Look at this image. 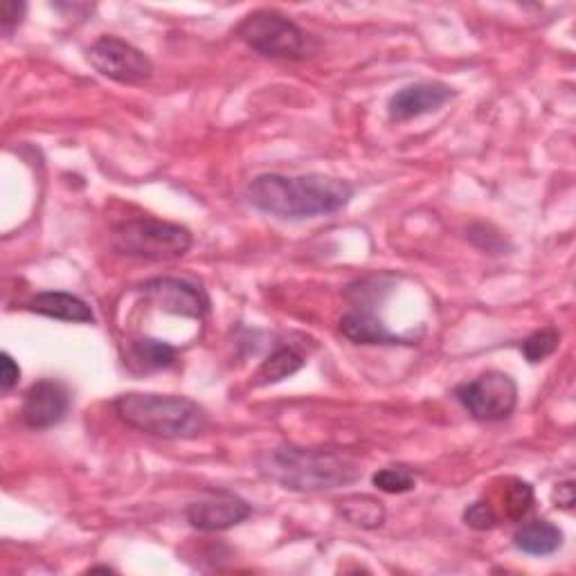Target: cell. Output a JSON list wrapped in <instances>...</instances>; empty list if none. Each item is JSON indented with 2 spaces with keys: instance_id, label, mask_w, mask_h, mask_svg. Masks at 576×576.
I'll use <instances>...</instances> for the list:
<instances>
[{
  "instance_id": "1",
  "label": "cell",
  "mask_w": 576,
  "mask_h": 576,
  "mask_svg": "<svg viewBox=\"0 0 576 576\" xmlns=\"http://www.w3.org/2000/svg\"><path fill=\"white\" fill-rule=\"evenodd\" d=\"M246 196L264 214L304 221L344 209L354 198V187L348 180L324 174H262L253 178Z\"/></svg>"
},
{
  "instance_id": "2",
  "label": "cell",
  "mask_w": 576,
  "mask_h": 576,
  "mask_svg": "<svg viewBox=\"0 0 576 576\" xmlns=\"http://www.w3.org/2000/svg\"><path fill=\"white\" fill-rule=\"evenodd\" d=\"M260 474L293 494H322L350 487L363 471L357 459L320 448L275 446L257 455Z\"/></svg>"
},
{
  "instance_id": "24",
  "label": "cell",
  "mask_w": 576,
  "mask_h": 576,
  "mask_svg": "<svg viewBox=\"0 0 576 576\" xmlns=\"http://www.w3.org/2000/svg\"><path fill=\"white\" fill-rule=\"evenodd\" d=\"M551 498H554L556 507H560V509L569 511V509L574 507V482H572V480H567V482L556 485V489H554Z\"/></svg>"
},
{
  "instance_id": "6",
  "label": "cell",
  "mask_w": 576,
  "mask_h": 576,
  "mask_svg": "<svg viewBox=\"0 0 576 576\" xmlns=\"http://www.w3.org/2000/svg\"><path fill=\"white\" fill-rule=\"evenodd\" d=\"M457 403L462 406L476 421H505L518 406L516 381L498 370H489L474 381L459 383L452 390Z\"/></svg>"
},
{
  "instance_id": "17",
  "label": "cell",
  "mask_w": 576,
  "mask_h": 576,
  "mask_svg": "<svg viewBox=\"0 0 576 576\" xmlns=\"http://www.w3.org/2000/svg\"><path fill=\"white\" fill-rule=\"evenodd\" d=\"M304 368V357L293 350V348H280L275 350L257 370L253 385L255 388H266L286 381L289 377L297 374Z\"/></svg>"
},
{
  "instance_id": "15",
  "label": "cell",
  "mask_w": 576,
  "mask_h": 576,
  "mask_svg": "<svg viewBox=\"0 0 576 576\" xmlns=\"http://www.w3.org/2000/svg\"><path fill=\"white\" fill-rule=\"evenodd\" d=\"M563 529L549 520H531L516 529L514 545L529 556H551L563 547Z\"/></svg>"
},
{
  "instance_id": "8",
  "label": "cell",
  "mask_w": 576,
  "mask_h": 576,
  "mask_svg": "<svg viewBox=\"0 0 576 576\" xmlns=\"http://www.w3.org/2000/svg\"><path fill=\"white\" fill-rule=\"evenodd\" d=\"M253 514V507L237 494L227 489H209L203 498L194 500L185 509L189 527L196 531L214 534L242 525Z\"/></svg>"
},
{
  "instance_id": "9",
  "label": "cell",
  "mask_w": 576,
  "mask_h": 576,
  "mask_svg": "<svg viewBox=\"0 0 576 576\" xmlns=\"http://www.w3.org/2000/svg\"><path fill=\"white\" fill-rule=\"evenodd\" d=\"M138 291L156 309L180 318L203 320L212 309V302L201 286L178 277H152L143 282Z\"/></svg>"
},
{
  "instance_id": "4",
  "label": "cell",
  "mask_w": 576,
  "mask_h": 576,
  "mask_svg": "<svg viewBox=\"0 0 576 576\" xmlns=\"http://www.w3.org/2000/svg\"><path fill=\"white\" fill-rule=\"evenodd\" d=\"M110 242L118 253L145 262H174L185 257L194 246V237L185 225L152 216L120 223L113 230Z\"/></svg>"
},
{
  "instance_id": "7",
  "label": "cell",
  "mask_w": 576,
  "mask_h": 576,
  "mask_svg": "<svg viewBox=\"0 0 576 576\" xmlns=\"http://www.w3.org/2000/svg\"><path fill=\"white\" fill-rule=\"evenodd\" d=\"M88 64L101 75L118 84L138 86L154 77L152 59L134 43L104 35L88 50Z\"/></svg>"
},
{
  "instance_id": "5",
  "label": "cell",
  "mask_w": 576,
  "mask_h": 576,
  "mask_svg": "<svg viewBox=\"0 0 576 576\" xmlns=\"http://www.w3.org/2000/svg\"><path fill=\"white\" fill-rule=\"evenodd\" d=\"M237 37L255 52L271 59H304L309 57V37L291 19L260 10L248 14L237 26Z\"/></svg>"
},
{
  "instance_id": "20",
  "label": "cell",
  "mask_w": 576,
  "mask_h": 576,
  "mask_svg": "<svg viewBox=\"0 0 576 576\" xmlns=\"http://www.w3.org/2000/svg\"><path fill=\"white\" fill-rule=\"evenodd\" d=\"M531 502H534V491L527 482H520V480H514V487H509V494H507V507H509V516L511 518H523L529 509H531Z\"/></svg>"
},
{
  "instance_id": "11",
  "label": "cell",
  "mask_w": 576,
  "mask_h": 576,
  "mask_svg": "<svg viewBox=\"0 0 576 576\" xmlns=\"http://www.w3.org/2000/svg\"><path fill=\"white\" fill-rule=\"evenodd\" d=\"M455 95L457 90L443 81H414L399 88L388 99V115L392 123H408L421 118V115L439 110Z\"/></svg>"
},
{
  "instance_id": "25",
  "label": "cell",
  "mask_w": 576,
  "mask_h": 576,
  "mask_svg": "<svg viewBox=\"0 0 576 576\" xmlns=\"http://www.w3.org/2000/svg\"><path fill=\"white\" fill-rule=\"evenodd\" d=\"M90 572H113V569L106 567V565H101V567H90Z\"/></svg>"
},
{
  "instance_id": "23",
  "label": "cell",
  "mask_w": 576,
  "mask_h": 576,
  "mask_svg": "<svg viewBox=\"0 0 576 576\" xmlns=\"http://www.w3.org/2000/svg\"><path fill=\"white\" fill-rule=\"evenodd\" d=\"M21 381V368L19 363L8 354L3 352L0 354V390H3V394H10Z\"/></svg>"
},
{
  "instance_id": "13",
  "label": "cell",
  "mask_w": 576,
  "mask_h": 576,
  "mask_svg": "<svg viewBox=\"0 0 576 576\" xmlns=\"http://www.w3.org/2000/svg\"><path fill=\"white\" fill-rule=\"evenodd\" d=\"M340 333L357 344H408L403 335L392 333L370 309L352 311L338 322Z\"/></svg>"
},
{
  "instance_id": "19",
  "label": "cell",
  "mask_w": 576,
  "mask_h": 576,
  "mask_svg": "<svg viewBox=\"0 0 576 576\" xmlns=\"http://www.w3.org/2000/svg\"><path fill=\"white\" fill-rule=\"evenodd\" d=\"M372 482H374V487L379 491L397 496V494L412 491L417 487V476H414V471L410 467L394 465V467H385V469L377 471L372 476Z\"/></svg>"
},
{
  "instance_id": "14",
  "label": "cell",
  "mask_w": 576,
  "mask_h": 576,
  "mask_svg": "<svg viewBox=\"0 0 576 576\" xmlns=\"http://www.w3.org/2000/svg\"><path fill=\"white\" fill-rule=\"evenodd\" d=\"M176 348L165 340L149 338V335H136L127 344V361L138 372H156L167 370L176 363Z\"/></svg>"
},
{
  "instance_id": "22",
  "label": "cell",
  "mask_w": 576,
  "mask_h": 576,
  "mask_svg": "<svg viewBox=\"0 0 576 576\" xmlns=\"http://www.w3.org/2000/svg\"><path fill=\"white\" fill-rule=\"evenodd\" d=\"M26 12H28V6L17 3V0H10V3L3 6V14H0V30H3V37L10 39L19 30V26L26 19Z\"/></svg>"
},
{
  "instance_id": "21",
  "label": "cell",
  "mask_w": 576,
  "mask_h": 576,
  "mask_svg": "<svg viewBox=\"0 0 576 576\" xmlns=\"http://www.w3.org/2000/svg\"><path fill=\"white\" fill-rule=\"evenodd\" d=\"M465 523L476 529V531H489L498 525V516L494 511V507L489 502H474L467 511H465Z\"/></svg>"
},
{
  "instance_id": "10",
  "label": "cell",
  "mask_w": 576,
  "mask_h": 576,
  "mask_svg": "<svg viewBox=\"0 0 576 576\" xmlns=\"http://www.w3.org/2000/svg\"><path fill=\"white\" fill-rule=\"evenodd\" d=\"M72 399L68 388L57 379H41L23 394L21 419L32 430H48L59 426L70 412Z\"/></svg>"
},
{
  "instance_id": "16",
  "label": "cell",
  "mask_w": 576,
  "mask_h": 576,
  "mask_svg": "<svg viewBox=\"0 0 576 576\" xmlns=\"http://www.w3.org/2000/svg\"><path fill=\"white\" fill-rule=\"evenodd\" d=\"M338 514L344 523L361 529H379L385 525V505L374 496H348L338 505Z\"/></svg>"
},
{
  "instance_id": "3",
  "label": "cell",
  "mask_w": 576,
  "mask_h": 576,
  "mask_svg": "<svg viewBox=\"0 0 576 576\" xmlns=\"http://www.w3.org/2000/svg\"><path fill=\"white\" fill-rule=\"evenodd\" d=\"M113 410L129 428L160 439H194L207 428V412L187 397L127 392L113 401Z\"/></svg>"
},
{
  "instance_id": "12",
  "label": "cell",
  "mask_w": 576,
  "mask_h": 576,
  "mask_svg": "<svg viewBox=\"0 0 576 576\" xmlns=\"http://www.w3.org/2000/svg\"><path fill=\"white\" fill-rule=\"evenodd\" d=\"M28 311L37 315H46L61 322H77V324H92L95 313L81 297L66 293V291H46L37 293L28 300Z\"/></svg>"
},
{
  "instance_id": "18",
  "label": "cell",
  "mask_w": 576,
  "mask_h": 576,
  "mask_svg": "<svg viewBox=\"0 0 576 576\" xmlns=\"http://www.w3.org/2000/svg\"><path fill=\"white\" fill-rule=\"evenodd\" d=\"M560 344V331L556 326H545L527 335L520 344V350L529 363H543L549 359Z\"/></svg>"
}]
</instances>
